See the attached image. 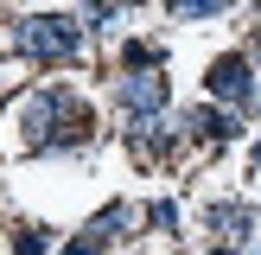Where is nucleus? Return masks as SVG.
Masks as SVG:
<instances>
[{
	"instance_id": "39448f33",
	"label": "nucleus",
	"mask_w": 261,
	"mask_h": 255,
	"mask_svg": "<svg viewBox=\"0 0 261 255\" xmlns=\"http://www.w3.org/2000/svg\"><path fill=\"white\" fill-rule=\"evenodd\" d=\"M134 204H109V211H96V217H89V236H96V242H115V236H127V223H134Z\"/></svg>"
},
{
	"instance_id": "1a4fd4ad",
	"label": "nucleus",
	"mask_w": 261,
	"mask_h": 255,
	"mask_svg": "<svg viewBox=\"0 0 261 255\" xmlns=\"http://www.w3.org/2000/svg\"><path fill=\"white\" fill-rule=\"evenodd\" d=\"M45 249H51L45 230H19V236H13V255H45Z\"/></svg>"
},
{
	"instance_id": "9d476101",
	"label": "nucleus",
	"mask_w": 261,
	"mask_h": 255,
	"mask_svg": "<svg viewBox=\"0 0 261 255\" xmlns=\"http://www.w3.org/2000/svg\"><path fill=\"white\" fill-rule=\"evenodd\" d=\"M58 255H109V249H102L96 236H70V242H64V249H58Z\"/></svg>"
},
{
	"instance_id": "7ed1b4c3",
	"label": "nucleus",
	"mask_w": 261,
	"mask_h": 255,
	"mask_svg": "<svg viewBox=\"0 0 261 255\" xmlns=\"http://www.w3.org/2000/svg\"><path fill=\"white\" fill-rule=\"evenodd\" d=\"M115 102L127 109V121H134V115H166V102H172V83L160 76V64H153V70H121V83H115Z\"/></svg>"
},
{
	"instance_id": "0eeeda50",
	"label": "nucleus",
	"mask_w": 261,
	"mask_h": 255,
	"mask_svg": "<svg viewBox=\"0 0 261 255\" xmlns=\"http://www.w3.org/2000/svg\"><path fill=\"white\" fill-rule=\"evenodd\" d=\"M223 7H229V0H166V13H172V19H217Z\"/></svg>"
},
{
	"instance_id": "20e7f679",
	"label": "nucleus",
	"mask_w": 261,
	"mask_h": 255,
	"mask_svg": "<svg viewBox=\"0 0 261 255\" xmlns=\"http://www.w3.org/2000/svg\"><path fill=\"white\" fill-rule=\"evenodd\" d=\"M204 223H211L223 242H249V236H261V217L249 211V204H236V198H229V204H211V211H204Z\"/></svg>"
},
{
	"instance_id": "423d86ee",
	"label": "nucleus",
	"mask_w": 261,
	"mask_h": 255,
	"mask_svg": "<svg viewBox=\"0 0 261 255\" xmlns=\"http://www.w3.org/2000/svg\"><path fill=\"white\" fill-rule=\"evenodd\" d=\"M127 13H134V0H83V32H109Z\"/></svg>"
},
{
	"instance_id": "f8f14e48",
	"label": "nucleus",
	"mask_w": 261,
	"mask_h": 255,
	"mask_svg": "<svg viewBox=\"0 0 261 255\" xmlns=\"http://www.w3.org/2000/svg\"><path fill=\"white\" fill-rule=\"evenodd\" d=\"M204 255H242V242H217V249H204Z\"/></svg>"
},
{
	"instance_id": "ddd939ff",
	"label": "nucleus",
	"mask_w": 261,
	"mask_h": 255,
	"mask_svg": "<svg viewBox=\"0 0 261 255\" xmlns=\"http://www.w3.org/2000/svg\"><path fill=\"white\" fill-rule=\"evenodd\" d=\"M255 249H261V236H255Z\"/></svg>"
},
{
	"instance_id": "9b49d317",
	"label": "nucleus",
	"mask_w": 261,
	"mask_h": 255,
	"mask_svg": "<svg viewBox=\"0 0 261 255\" xmlns=\"http://www.w3.org/2000/svg\"><path fill=\"white\" fill-rule=\"evenodd\" d=\"M249 178H261V134H255V147H249Z\"/></svg>"
},
{
	"instance_id": "6e6552de",
	"label": "nucleus",
	"mask_w": 261,
	"mask_h": 255,
	"mask_svg": "<svg viewBox=\"0 0 261 255\" xmlns=\"http://www.w3.org/2000/svg\"><path fill=\"white\" fill-rule=\"evenodd\" d=\"M147 223L160 230V236H172L178 230V204H147Z\"/></svg>"
},
{
	"instance_id": "f257e3e1",
	"label": "nucleus",
	"mask_w": 261,
	"mask_h": 255,
	"mask_svg": "<svg viewBox=\"0 0 261 255\" xmlns=\"http://www.w3.org/2000/svg\"><path fill=\"white\" fill-rule=\"evenodd\" d=\"M13 45L32 64H76L83 58V19H70V13H25L13 26Z\"/></svg>"
},
{
	"instance_id": "f03ea898",
	"label": "nucleus",
	"mask_w": 261,
	"mask_h": 255,
	"mask_svg": "<svg viewBox=\"0 0 261 255\" xmlns=\"http://www.w3.org/2000/svg\"><path fill=\"white\" fill-rule=\"evenodd\" d=\"M178 134L198 140V147H223V140L242 134V109H223V102H198V109L178 115Z\"/></svg>"
}]
</instances>
